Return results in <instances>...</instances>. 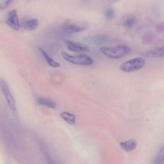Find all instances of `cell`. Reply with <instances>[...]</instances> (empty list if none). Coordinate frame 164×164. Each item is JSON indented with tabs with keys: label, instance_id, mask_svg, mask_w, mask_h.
Listing matches in <instances>:
<instances>
[{
	"label": "cell",
	"instance_id": "6da1fadb",
	"mask_svg": "<svg viewBox=\"0 0 164 164\" xmlns=\"http://www.w3.org/2000/svg\"><path fill=\"white\" fill-rule=\"evenodd\" d=\"M100 51L107 58L111 59H120L129 55L132 49L125 46H103L100 48Z\"/></svg>",
	"mask_w": 164,
	"mask_h": 164
},
{
	"label": "cell",
	"instance_id": "7a4b0ae2",
	"mask_svg": "<svg viewBox=\"0 0 164 164\" xmlns=\"http://www.w3.org/2000/svg\"><path fill=\"white\" fill-rule=\"evenodd\" d=\"M88 22L76 19H67L62 25V29L67 34H78L88 28Z\"/></svg>",
	"mask_w": 164,
	"mask_h": 164
},
{
	"label": "cell",
	"instance_id": "3957f363",
	"mask_svg": "<svg viewBox=\"0 0 164 164\" xmlns=\"http://www.w3.org/2000/svg\"><path fill=\"white\" fill-rule=\"evenodd\" d=\"M61 55L65 61L74 65L87 66L91 65L94 63L93 59L87 55H71L67 53L66 52H62Z\"/></svg>",
	"mask_w": 164,
	"mask_h": 164
},
{
	"label": "cell",
	"instance_id": "277c9868",
	"mask_svg": "<svg viewBox=\"0 0 164 164\" xmlns=\"http://www.w3.org/2000/svg\"><path fill=\"white\" fill-rule=\"evenodd\" d=\"M145 60L142 57L133 58L120 65V69L125 73H132L141 69L145 65Z\"/></svg>",
	"mask_w": 164,
	"mask_h": 164
},
{
	"label": "cell",
	"instance_id": "5b68a950",
	"mask_svg": "<svg viewBox=\"0 0 164 164\" xmlns=\"http://www.w3.org/2000/svg\"><path fill=\"white\" fill-rule=\"evenodd\" d=\"M0 88H1V91L3 92V94H4L6 101V103H7L9 108L12 110L15 111L16 109V107H15L14 98L12 96L8 85L6 83V81L5 80H0Z\"/></svg>",
	"mask_w": 164,
	"mask_h": 164
},
{
	"label": "cell",
	"instance_id": "8992f818",
	"mask_svg": "<svg viewBox=\"0 0 164 164\" xmlns=\"http://www.w3.org/2000/svg\"><path fill=\"white\" fill-rule=\"evenodd\" d=\"M6 22L9 27L15 31H19L20 29L21 25L16 10H12L8 12L6 17Z\"/></svg>",
	"mask_w": 164,
	"mask_h": 164
},
{
	"label": "cell",
	"instance_id": "52a82bcc",
	"mask_svg": "<svg viewBox=\"0 0 164 164\" xmlns=\"http://www.w3.org/2000/svg\"><path fill=\"white\" fill-rule=\"evenodd\" d=\"M67 49L74 53H88L90 51V48L87 46L79 42H75L68 40L64 41Z\"/></svg>",
	"mask_w": 164,
	"mask_h": 164
},
{
	"label": "cell",
	"instance_id": "ba28073f",
	"mask_svg": "<svg viewBox=\"0 0 164 164\" xmlns=\"http://www.w3.org/2000/svg\"><path fill=\"white\" fill-rule=\"evenodd\" d=\"M163 47H158L152 50L141 52V55L142 57L149 58H161L163 57Z\"/></svg>",
	"mask_w": 164,
	"mask_h": 164
},
{
	"label": "cell",
	"instance_id": "9c48e42d",
	"mask_svg": "<svg viewBox=\"0 0 164 164\" xmlns=\"http://www.w3.org/2000/svg\"><path fill=\"white\" fill-rule=\"evenodd\" d=\"M136 23V18L133 14H127L123 18L122 24L124 27L131 29L134 27Z\"/></svg>",
	"mask_w": 164,
	"mask_h": 164
},
{
	"label": "cell",
	"instance_id": "30bf717a",
	"mask_svg": "<svg viewBox=\"0 0 164 164\" xmlns=\"http://www.w3.org/2000/svg\"><path fill=\"white\" fill-rule=\"evenodd\" d=\"M39 51L41 53V54L42 55V57H43V58H44L46 62H47L48 64L50 65V66L53 67V68H57L60 66V64H59L58 62L54 60L50 56L46 53V51L43 50V49L41 48H39Z\"/></svg>",
	"mask_w": 164,
	"mask_h": 164
},
{
	"label": "cell",
	"instance_id": "8fae6325",
	"mask_svg": "<svg viewBox=\"0 0 164 164\" xmlns=\"http://www.w3.org/2000/svg\"><path fill=\"white\" fill-rule=\"evenodd\" d=\"M39 26V21L37 19H28L23 22L22 27L28 31H33L37 29Z\"/></svg>",
	"mask_w": 164,
	"mask_h": 164
},
{
	"label": "cell",
	"instance_id": "7c38bea8",
	"mask_svg": "<svg viewBox=\"0 0 164 164\" xmlns=\"http://www.w3.org/2000/svg\"><path fill=\"white\" fill-rule=\"evenodd\" d=\"M87 40L88 41H90L91 42H93L95 44H101L107 42L109 41V37L105 35H96L92 37L87 38Z\"/></svg>",
	"mask_w": 164,
	"mask_h": 164
},
{
	"label": "cell",
	"instance_id": "4fadbf2b",
	"mask_svg": "<svg viewBox=\"0 0 164 164\" xmlns=\"http://www.w3.org/2000/svg\"><path fill=\"white\" fill-rule=\"evenodd\" d=\"M121 147L123 150L126 151L130 152L132 151L134 149H135V148L137 146V143L135 140H130L126 141V142H121Z\"/></svg>",
	"mask_w": 164,
	"mask_h": 164
},
{
	"label": "cell",
	"instance_id": "5bb4252c",
	"mask_svg": "<svg viewBox=\"0 0 164 164\" xmlns=\"http://www.w3.org/2000/svg\"><path fill=\"white\" fill-rule=\"evenodd\" d=\"M37 103L42 106H44L50 109H55L56 107V104L53 101L47 99V98L39 97L37 100Z\"/></svg>",
	"mask_w": 164,
	"mask_h": 164
},
{
	"label": "cell",
	"instance_id": "9a60e30c",
	"mask_svg": "<svg viewBox=\"0 0 164 164\" xmlns=\"http://www.w3.org/2000/svg\"><path fill=\"white\" fill-rule=\"evenodd\" d=\"M61 117L65 121L69 124H73L75 123V121H76V118L73 114H70L67 111H64L60 114Z\"/></svg>",
	"mask_w": 164,
	"mask_h": 164
},
{
	"label": "cell",
	"instance_id": "2e32d148",
	"mask_svg": "<svg viewBox=\"0 0 164 164\" xmlns=\"http://www.w3.org/2000/svg\"><path fill=\"white\" fill-rule=\"evenodd\" d=\"M163 160H164V151L163 147L161 148L159 151V152L157 154L155 160L153 162V164H163Z\"/></svg>",
	"mask_w": 164,
	"mask_h": 164
},
{
	"label": "cell",
	"instance_id": "e0dca14e",
	"mask_svg": "<svg viewBox=\"0 0 164 164\" xmlns=\"http://www.w3.org/2000/svg\"><path fill=\"white\" fill-rule=\"evenodd\" d=\"M12 1V0H0V10L7 8Z\"/></svg>",
	"mask_w": 164,
	"mask_h": 164
},
{
	"label": "cell",
	"instance_id": "ac0fdd59",
	"mask_svg": "<svg viewBox=\"0 0 164 164\" xmlns=\"http://www.w3.org/2000/svg\"><path fill=\"white\" fill-rule=\"evenodd\" d=\"M105 17L108 19H112L114 18V11L112 9H108L104 12Z\"/></svg>",
	"mask_w": 164,
	"mask_h": 164
}]
</instances>
